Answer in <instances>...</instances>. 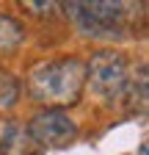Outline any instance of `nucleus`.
<instances>
[{
	"instance_id": "6",
	"label": "nucleus",
	"mask_w": 149,
	"mask_h": 155,
	"mask_svg": "<svg viewBox=\"0 0 149 155\" xmlns=\"http://www.w3.org/2000/svg\"><path fill=\"white\" fill-rule=\"evenodd\" d=\"M22 39H25L22 22H17L8 14H0V53L14 50L17 45H22Z\"/></svg>"
},
{
	"instance_id": "4",
	"label": "nucleus",
	"mask_w": 149,
	"mask_h": 155,
	"mask_svg": "<svg viewBox=\"0 0 149 155\" xmlns=\"http://www.w3.org/2000/svg\"><path fill=\"white\" fill-rule=\"evenodd\" d=\"M25 127L30 141L44 150H64L78 139V122L66 111H55V108L39 111Z\"/></svg>"
},
{
	"instance_id": "2",
	"label": "nucleus",
	"mask_w": 149,
	"mask_h": 155,
	"mask_svg": "<svg viewBox=\"0 0 149 155\" xmlns=\"http://www.w3.org/2000/svg\"><path fill=\"white\" fill-rule=\"evenodd\" d=\"M66 14L88 39H127V19H130V3H66Z\"/></svg>"
},
{
	"instance_id": "5",
	"label": "nucleus",
	"mask_w": 149,
	"mask_h": 155,
	"mask_svg": "<svg viewBox=\"0 0 149 155\" xmlns=\"http://www.w3.org/2000/svg\"><path fill=\"white\" fill-rule=\"evenodd\" d=\"M0 155H36L28 127L22 122H6L0 130Z\"/></svg>"
},
{
	"instance_id": "3",
	"label": "nucleus",
	"mask_w": 149,
	"mask_h": 155,
	"mask_svg": "<svg viewBox=\"0 0 149 155\" xmlns=\"http://www.w3.org/2000/svg\"><path fill=\"white\" fill-rule=\"evenodd\" d=\"M86 83L102 100H119L127 86V58L113 47L94 50L86 61Z\"/></svg>"
},
{
	"instance_id": "9",
	"label": "nucleus",
	"mask_w": 149,
	"mask_h": 155,
	"mask_svg": "<svg viewBox=\"0 0 149 155\" xmlns=\"http://www.w3.org/2000/svg\"><path fill=\"white\" fill-rule=\"evenodd\" d=\"M22 8L25 11H36V17H42V19L44 17L50 19V17H55V11H58L61 6L58 3H30V0H28V3H22Z\"/></svg>"
},
{
	"instance_id": "1",
	"label": "nucleus",
	"mask_w": 149,
	"mask_h": 155,
	"mask_svg": "<svg viewBox=\"0 0 149 155\" xmlns=\"http://www.w3.org/2000/svg\"><path fill=\"white\" fill-rule=\"evenodd\" d=\"M83 89H86V61L74 55L42 61L28 72V91L44 108L61 111L80 103Z\"/></svg>"
},
{
	"instance_id": "8",
	"label": "nucleus",
	"mask_w": 149,
	"mask_h": 155,
	"mask_svg": "<svg viewBox=\"0 0 149 155\" xmlns=\"http://www.w3.org/2000/svg\"><path fill=\"white\" fill-rule=\"evenodd\" d=\"M20 97V83L11 72H0V111H6Z\"/></svg>"
},
{
	"instance_id": "7",
	"label": "nucleus",
	"mask_w": 149,
	"mask_h": 155,
	"mask_svg": "<svg viewBox=\"0 0 149 155\" xmlns=\"http://www.w3.org/2000/svg\"><path fill=\"white\" fill-rule=\"evenodd\" d=\"M122 97H127L130 108H138V111L146 108V67L144 64L138 67V78H133V81L127 78V86H124Z\"/></svg>"
}]
</instances>
